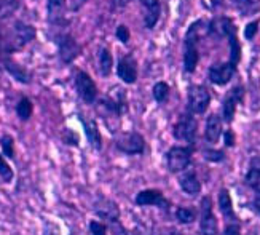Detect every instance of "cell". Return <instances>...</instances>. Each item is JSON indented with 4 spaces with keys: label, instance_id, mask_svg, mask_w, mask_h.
Listing matches in <instances>:
<instances>
[{
    "label": "cell",
    "instance_id": "35",
    "mask_svg": "<svg viewBox=\"0 0 260 235\" xmlns=\"http://www.w3.org/2000/svg\"><path fill=\"white\" fill-rule=\"evenodd\" d=\"M115 36H117V39H118L121 43H128V42H129V37H131V34H129V29H128L125 24H120V26L117 27Z\"/></svg>",
    "mask_w": 260,
    "mask_h": 235
},
{
    "label": "cell",
    "instance_id": "7",
    "mask_svg": "<svg viewBox=\"0 0 260 235\" xmlns=\"http://www.w3.org/2000/svg\"><path fill=\"white\" fill-rule=\"evenodd\" d=\"M200 232L201 235H217L219 233V222L216 215L212 213L211 197H203L200 205Z\"/></svg>",
    "mask_w": 260,
    "mask_h": 235
},
{
    "label": "cell",
    "instance_id": "25",
    "mask_svg": "<svg viewBox=\"0 0 260 235\" xmlns=\"http://www.w3.org/2000/svg\"><path fill=\"white\" fill-rule=\"evenodd\" d=\"M15 112L21 122H29L32 114H34V103L30 101V98L27 96H21L19 101L15 106Z\"/></svg>",
    "mask_w": 260,
    "mask_h": 235
},
{
    "label": "cell",
    "instance_id": "44",
    "mask_svg": "<svg viewBox=\"0 0 260 235\" xmlns=\"http://www.w3.org/2000/svg\"><path fill=\"white\" fill-rule=\"evenodd\" d=\"M131 2H133V0H112V5H114L115 8H123V7H126Z\"/></svg>",
    "mask_w": 260,
    "mask_h": 235
},
{
    "label": "cell",
    "instance_id": "34",
    "mask_svg": "<svg viewBox=\"0 0 260 235\" xmlns=\"http://www.w3.org/2000/svg\"><path fill=\"white\" fill-rule=\"evenodd\" d=\"M203 155H205V159L209 160V162H222L225 159V154L222 151H212V149H206L205 152H203Z\"/></svg>",
    "mask_w": 260,
    "mask_h": 235
},
{
    "label": "cell",
    "instance_id": "21",
    "mask_svg": "<svg viewBox=\"0 0 260 235\" xmlns=\"http://www.w3.org/2000/svg\"><path fill=\"white\" fill-rule=\"evenodd\" d=\"M198 61H200V53L197 48V42L185 39V51H184V69H185V72H190V74L195 72Z\"/></svg>",
    "mask_w": 260,
    "mask_h": 235
},
{
    "label": "cell",
    "instance_id": "16",
    "mask_svg": "<svg viewBox=\"0 0 260 235\" xmlns=\"http://www.w3.org/2000/svg\"><path fill=\"white\" fill-rule=\"evenodd\" d=\"M117 74L125 83H134L136 78H138V63L134 61L133 56H125L118 61L117 66Z\"/></svg>",
    "mask_w": 260,
    "mask_h": 235
},
{
    "label": "cell",
    "instance_id": "8",
    "mask_svg": "<svg viewBox=\"0 0 260 235\" xmlns=\"http://www.w3.org/2000/svg\"><path fill=\"white\" fill-rule=\"evenodd\" d=\"M211 103V95L203 85H191L188 88L187 107L191 114H205Z\"/></svg>",
    "mask_w": 260,
    "mask_h": 235
},
{
    "label": "cell",
    "instance_id": "27",
    "mask_svg": "<svg viewBox=\"0 0 260 235\" xmlns=\"http://www.w3.org/2000/svg\"><path fill=\"white\" fill-rule=\"evenodd\" d=\"M0 152H2L8 160H15L16 148H15V138L11 134H4L0 138Z\"/></svg>",
    "mask_w": 260,
    "mask_h": 235
},
{
    "label": "cell",
    "instance_id": "20",
    "mask_svg": "<svg viewBox=\"0 0 260 235\" xmlns=\"http://www.w3.org/2000/svg\"><path fill=\"white\" fill-rule=\"evenodd\" d=\"M179 186L187 195H198L201 190V183L193 170H188L179 178Z\"/></svg>",
    "mask_w": 260,
    "mask_h": 235
},
{
    "label": "cell",
    "instance_id": "24",
    "mask_svg": "<svg viewBox=\"0 0 260 235\" xmlns=\"http://www.w3.org/2000/svg\"><path fill=\"white\" fill-rule=\"evenodd\" d=\"M114 66V56L107 48H99L98 51V72L103 77H109Z\"/></svg>",
    "mask_w": 260,
    "mask_h": 235
},
{
    "label": "cell",
    "instance_id": "12",
    "mask_svg": "<svg viewBox=\"0 0 260 235\" xmlns=\"http://www.w3.org/2000/svg\"><path fill=\"white\" fill-rule=\"evenodd\" d=\"M2 69L13 78L15 82L21 83V85H29L32 82V72L24 67L22 64H19L18 61H15L11 56H7L4 60V64H2Z\"/></svg>",
    "mask_w": 260,
    "mask_h": 235
},
{
    "label": "cell",
    "instance_id": "23",
    "mask_svg": "<svg viewBox=\"0 0 260 235\" xmlns=\"http://www.w3.org/2000/svg\"><path fill=\"white\" fill-rule=\"evenodd\" d=\"M244 183L247 187L252 189L257 195L260 194V157H254L251 160V166L244 176Z\"/></svg>",
    "mask_w": 260,
    "mask_h": 235
},
{
    "label": "cell",
    "instance_id": "22",
    "mask_svg": "<svg viewBox=\"0 0 260 235\" xmlns=\"http://www.w3.org/2000/svg\"><path fill=\"white\" fill-rule=\"evenodd\" d=\"M222 134V119L219 114H211L206 120V128H205V138L208 142L216 144Z\"/></svg>",
    "mask_w": 260,
    "mask_h": 235
},
{
    "label": "cell",
    "instance_id": "13",
    "mask_svg": "<svg viewBox=\"0 0 260 235\" xmlns=\"http://www.w3.org/2000/svg\"><path fill=\"white\" fill-rule=\"evenodd\" d=\"M236 72V66L232 63H222V64H216L211 66L208 71V77L212 83L216 85H227L233 75Z\"/></svg>",
    "mask_w": 260,
    "mask_h": 235
},
{
    "label": "cell",
    "instance_id": "26",
    "mask_svg": "<svg viewBox=\"0 0 260 235\" xmlns=\"http://www.w3.org/2000/svg\"><path fill=\"white\" fill-rule=\"evenodd\" d=\"M19 5H21L19 0H0V22H4L13 16L18 11Z\"/></svg>",
    "mask_w": 260,
    "mask_h": 235
},
{
    "label": "cell",
    "instance_id": "42",
    "mask_svg": "<svg viewBox=\"0 0 260 235\" xmlns=\"http://www.w3.org/2000/svg\"><path fill=\"white\" fill-rule=\"evenodd\" d=\"M7 51H5V45H4V36H2V31H0V67L4 64V60L7 58Z\"/></svg>",
    "mask_w": 260,
    "mask_h": 235
},
{
    "label": "cell",
    "instance_id": "19",
    "mask_svg": "<svg viewBox=\"0 0 260 235\" xmlns=\"http://www.w3.org/2000/svg\"><path fill=\"white\" fill-rule=\"evenodd\" d=\"M82 123H83V130L86 134L88 144L91 145L96 152H99L101 149H103V136H101V133H99L98 122L93 119H88V120L82 119Z\"/></svg>",
    "mask_w": 260,
    "mask_h": 235
},
{
    "label": "cell",
    "instance_id": "46",
    "mask_svg": "<svg viewBox=\"0 0 260 235\" xmlns=\"http://www.w3.org/2000/svg\"><path fill=\"white\" fill-rule=\"evenodd\" d=\"M219 5H222V0H212V7L217 8Z\"/></svg>",
    "mask_w": 260,
    "mask_h": 235
},
{
    "label": "cell",
    "instance_id": "30",
    "mask_svg": "<svg viewBox=\"0 0 260 235\" xmlns=\"http://www.w3.org/2000/svg\"><path fill=\"white\" fill-rule=\"evenodd\" d=\"M176 219L180 224H191L197 219V213L193 208H185V207H179L176 210Z\"/></svg>",
    "mask_w": 260,
    "mask_h": 235
},
{
    "label": "cell",
    "instance_id": "41",
    "mask_svg": "<svg viewBox=\"0 0 260 235\" xmlns=\"http://www.w3.org/2000/svg\"><path fill=\"white\" fill-rule=\"evenodd\" d=\"M223 139H225V145H227V148H233V145H235V134H233L232 130L225 131Z\"/></svg>",
    "mask_w": 260,
    "mask_h": 235
},
{
    "label": "cell",
    "instance_id": "5",
    "mask_svg": "<svg viewBox=\"0 0 260 235\" xmlns=\"http://www.w3.org/2000/svg\"><path fill=\"white\" fill-rule=\"evenodd\" d=\"M56 43H58V54L62 64H71L78 54L82 53L80 43L75 40L74 36H71L69 32L59 34L56 37Z\"/></svg>",
    "mask_w": 260,
    "mask_h": 235
},
{
    "label": "cell",
    "instance_id": "45",
    "mask_svg": "<svg viewBox=\"0 0 260 235\" xmlns=\"http://www.w3.org/2000/svg\"><path fill=\"white\" fill-rule=\"evenodd\" d=\"M252 208L260 215V194L254 198V201H252Z\"/></svg>",
    "mask_w": 260,
    "mask_h": 235
},
{
    "label": "cell",
    "instance_id": "28",
    "mask_svg": "<svg viewBox=\"0 0 260 235\" xmlns=\"http://www.w3.org/2000/svg\"><path fill=\"white\" fill-rule=\"evenodd\" d=\"M15 179V171L13 168L10 166L8 159L0 152V181L5 183V184H11Z\"/></svg>",
    "mask_w": 260,
    "mask_h": 235
},
{
    "label": "cell",
    "instance_id": "18",
    "mask_svg": "<svg viewBox=\"0 0 260 235\" xmlns=\"http://www.w3.org/2000/svg\"><path fill=\"white\" fill-rule=\"evenodd\" d=\"M219 210L222 213V216L225 219V224H232V222H240V219L236 218V213L233 210V201H232V195L227 189H220L219 192Z\"/></svg>",
    "mask_w": 260,
    "mask_h": 235
},
{
    "label": "cell",
    "instance_id": "9",
    "mask_svg": "<svg viewBox=\"0 0 260 235\" xmlns=\"http://www.w3.org/2000/svg\"><path fill=\"white\" fill-rule=\"evenodd\" d=\"M134 203L138 207H156L160 210H168L171 207L169 200L163 195L161 190L158 189H144L141 192L136 195Z\"/></svg>",
    "mask_w": 260,
    "mask_h": 235
},
{
    "label": "cell",
    "instance_id": "4",
    "mask_svg": "<svg viewBox=\"0 0 260 235\" xmlns=\"http://www.w3.org/2000/svg\"><path fill=\"white\" fill-rule=\"evenodd\" d=\"M75 92L85 104H94L98 99V86L85 71H77L74 78Z\"/></svg>",
    "mask_w": 260,
    "mask_h": 235
},
{
    "label": "cell",
    "instance_id": "31",
    "mask_svg": "<svg viewBox=\"0 0 260 235\" xmlns=\"http://www.w3.org/2000/svg\"><path fill=\"white\" fill-rule=\"evenodd\" d=\"M168 96H169V85L166 82L155 83V86H153V98H155L156 103H160V104L166 103Z\"/></svg>",
    "mask_w": 260,
    "mask_h": 235
},
{
    "label": "cell",
    "instance_id": "3",
    "mask_svg": "<svg viewBox=\"0 0 260 235\" xmlns=\"http://www.w3.org/2000/svg\"><path fill=\"white\" fill-rule=\"evenodd\" d=\"M191 162V148L185 145H174L166 152V165L171 173L185 171Z\"/></svg>",
    "mask_w": 260,
    "mask_h": 235
},
{
    "label": "cell",
    "instance_id": "29",
    "mask_svg": "<svg viewBox=\"0 0 260 235\" xmlns=\"http://www.w3.org/2000/svg\"><path fill=\"white\" fill-rule=\"evenodd\" d=\"M232 2L244 16L255 13V11L260 8V0H232Z\"/></svg>",
    "mask_w": 260,
    "mask_h": 235
},
{
    "label": "cell",
    "instance_id": "17",
    "mask_svg": "<svg viewBox=\"0 0 260 235\" xmlns=\"http://www.w3.org/2000/svg\"><path fill=\"white\" fill-rule=\"evenodd\" d=\"M142 13H144V24L147 29H153L155 24L160 19L161 5L158 0H141Z\"/></svg>",
    "mask_w": 260,
    "mask_h": 235
},
{
    "label": "cell",
    "instance_id": "39",
    "mask_svg": "<svg viewBox=\"0 0 260 235\" xmlns=\"http://www.w3.org/2000/svg\"><path fill=\"white\" fill-rule=\"evenodd\" d=\"M110 226H112V232H114V235H128V232L125 230V227H123L120 219L115 222H110Z\"/></svg>",
    "mask_w": 260,
    "mask_h": 235
},
{
    "label": "cell",
    "instance_id": "33",
    "mask_svg": "<svg viewBox=\"0 0 260 235\" xmlns=\"http://www.w3.org/2000/svg\"><path fill=\"white\" fill-rule=\"evenodd\" d=\"M89 233L91 235H107V226L103 221H89Z\"/></svg>",
    "mask_w": 260,
    "mask_h": 235
},
{
    "label": "cell",
    "instance_id": "43",
    "mask_svg": "<svg viewBox=\"0 0 260 235\" xmlns=\"http://www.w3.org/2000/svg\"><path fill=\"white\" fill-rule=\"evenodd\" d=\"M86 2H88V0H69V5H71L72 11H78V10H82V7Z\"/></svg>",
    "mask_w": 260,
    "mask_h": 235
},
{
    "label": "cell",
    "instance_id": "36",
    "mask_svg": "<svg viewBox=\"0 0 260 235\" xmlns=\"http://www.w3.org/2000/svg\"><path fill=\"white\" fill-rule=\"evenodd\" d=\"M150 235H182L173 227H155L150 230Z\"/></svg>",
    "mask_w": 260,
    "mask_h": 235
},
{
    "label": "cell",
    "instance_id": "6",
    "mask_svg": "<svg viewBox=\"0 0 260 235\" xmlns=\"http://www.w3.org/2000/svg\"><path fill=\"white\" fill-rule=\"evenodd\" d=\"M197 128H198V123H197L193 114L190 112V114H182L179 117L177 123L174 125L173 134L177 141L193 144L195 136H197Z\"/></svg>",
    "mask_w": 260,
    "mask_h": 235
},
{
    "label": "cell",
    "instance_id": "40",
    "mask_svg": "<svg viewBox=\"0 0 260 235\" xmlns=\"http://www.w3.org/2000/svg\"><path fill=\"white\" fill-rule=\"evenodd\" d=\"M42 235H61V232H59V229H58V227L54 226V224L47 222V224H45V227H43Z\"/></svg>",
    "mask_w": 260,
    "mask_h": 235
},
{
    "label": "cell",
    "instance_id": "2",
    "mask_svg": "<svg viewBox=\"0 0 260 235\" xmlns=\"http://www.w3.org/2000/svg\"><path fill=\"white\" fill-rule=\"evenodd\" d=\"M115 148L125 155H141L145 151V139L138 131H128L115 139Z\"/></svg>",
    "mask_w": 260,
    "mask_h": 235
},
{
    "label": "cell",
    "instance_id": "32",
    "mask_svg": "<svg viewBox=\"0 0 260 235\" xmlns=\"http://www.w3.org/2000/svg\"><path fill=\"white\" fill-rule=\"evenodd\" d=\"M61 139H62V142L64 144H67V145H78V134L74 131V130H69V128H66L64 131H62V134H61Z\"/></svg>",
    "mask_w": 260,
    "mask_h": 235
},
{
    "label": "cell",
    "instance_id": "37",
    "mask_svg": "<svg viewBox=\"0 0 260 235\" xmlns=\"http://www.w3.org/2000/svg\"><path fill=\"white\" fill-rule=\"evenodd\" d=\"M257 29H258V21L255 19V21H252V22H249V24L246 26V29H244V37L246 39H254V36L257 34Z\"/></svg>",
    "mask_w": 260,
    "mask_h": 235
},
{
    "label": "cell",
    "instance_id": "38",
    "mask_svg": "<svg viewBox=\"0 0 260 235\" xmlns=\"http://www.w3.org/2000/svg\"><path fill=\"white\" fill-rule=\"evenodd\" d=\"M222 235H241V232H240V222L225 224V229H223Z\"/></svg>",
    "mask_w": 260,
    "mask_h": 235
},
{
    "label": "cell",
    "instance_id": "11",
    "mask_svg": "<svg viewBox=\"0 0 260 235\" xmlns=\"http://www.w3.org/2000/svg\"><path fill=\"white\" fill-rule=\"evenodd\" d=\"M243 96H244V88L241 85H236V86H233L230 92L227 93V96L223 98V103H222V115H223V120L227 122V123H232L233 122L236 107H238V104L243 101Z\"/></svg>",
    "mask_w": 260,
    "mask_h": 235
},
{
    "label": "cell",
    "instance_id": "10",
    "mask_svg": "<svg viewBox=\"0 0 260 235\" xmlns=\"http://www.w3.org/2000/svg\"><path fill=\"white\" fill-rule=\"evenodd\" d=\"M219 27L223 36H227L229 43H230V63L236 66L241 60V47H240L238 37H236V27L230 18H222L219 21Z\"/></svg>",
    "mask_w": 260,
    "mask_h": 235
},
{
    "label": "cell",
    "instance_id": "1",
    "mask_svg": "<svg viewBox=\"0 0 260 235\" xmlns=\"http://www.w3.org/2000/svg\"><path fill=\"white\" fill-rule=\"evenodd\" d=\"M2 36H4L5 51L8 56H11L13 53H18L22 48H26L27 45L37 37V29L24 21L18 19L10 27L2 31Z\"/></svg>",
    "mask_w": 260,
    "mask_h": 235
},
{
    "label": "cell",
    "instance_id": "14",
    "mask_svg": "<svg viewBox=\"0 0 260 235\" xmlns=\"http://www.w3.org/2000/svg\"><path fill=\"white\" fill-rule=\"evenodd\" d=\"M67 0H48L47 2V19L53 27H59L66 22Z\"/></svg>",
    "mask_w": 260,
    "mask_h": 235
},
{
    "label": "cell",
    "instance_id": "15",
    "mask_svg": "<svg viewBox=\"0 0 260 235\" xmlns=\"http://www.w3.org/2000/svg\"><path fill=\"white\" fill-rule=\"evenodd\" d=\"M94 211H96V215L101 219L107 221L109 224L120 219V210H118L117 203H115V201L109 200V198H106V197L99 198V201L94 205Z\"/></svg>",
    "mask_w": 260,
    "mask_h": 235
}]
</instances>
